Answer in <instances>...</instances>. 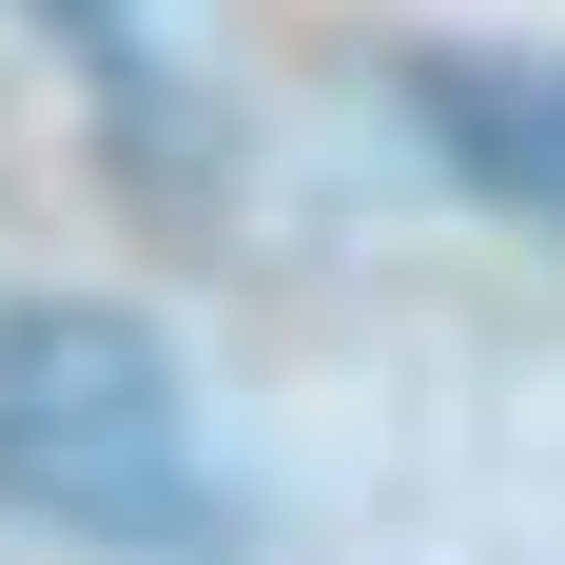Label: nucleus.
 I'll list each match as a JSON object with an SVG mask.
<instances>
[{
	"instance_id": "7ed1b4c3",
	"label": "nucleus",
	"mask_w": 565,
	"mask_h": 565,
	"mask_svg": "<svg viewBox=\"0 0 565 565\" xmlns=\"http://www.w3.org/2000/svg\"><path fill=\"white\" fill-rule=\"evenodd\" d=\"M40 20H58V40H98L117 78H137V20H117V0H40Z\"/></svg>"
},
{
	"instance_id": "f257e3e1",
	"label": "nucleus",
	"mask_w": 565,
	"mask_h": 565,
	"mask_svg": "<svg viewBox=\"0 0 565 565\" xmlns=\"http://www.w3.org/2000/svg\"><path fill=\"white\" fill-rule=\"evenodd\" d=\"M0 508L20 526H78L117 565H234V468L175 391V351L98 292H40L0 312Z\"/></svg>"
},
{
	"instance_id": "f03ea898",
	"label": "nucleus",
	"mask_w": 565,
	"mask_h": 565,
	"mask_svg": "<svg viewBox=\"0 0 565 565\" xmlns=\"http://www.w3.org/2000/svg\"><path fill=\"white\" fill-rule=\"evenodd\" d=\"M409 137L468 175V195H508V215L565 234V58L546 40H409Z\"/></svg>"
}]
</instances>
